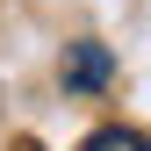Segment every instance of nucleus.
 I'll return each instance as SVG.
<instances>
[{"label": "nucleus", "mask_w": 151, "mask_h": 151, "mask_svg": "<svg viewBox=\"0 0 151 151\" xmlns=\"http://www.w3.org/2000/svg\"><path fill=\"white\" fill-rule=\"evenodd\" d=\"M108 72H115L108 43H93V36L65 43V93H101V86H108Z\"/></svg>", "instance_id": "f257e3e1"}, {"label": "nucleus", "mask_w": 151, "mask_h": 151, "mask_svg": "<svg viewBox=\"0 0 151 151\" xmlns=\"http://www.w3.org/2000/svg\"><path fill=\"white\" fill-rule=\"evenodd\" d=\"M79 151H151V137H144V129L108 122V129H93V137H79Z\"/></svg>", "instance_id": "f03ea898"}]
</instances>
